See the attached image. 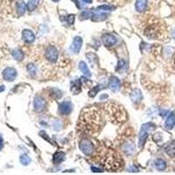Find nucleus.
I'll return each mask as SVG.
<instances>
[{"label":"nucleus","instance_id":"obj_11","mask_svg":"<svg viewBox=\"0 0 175 175\" xmlns=\"http://www.w3.org/2000/svg\"><path fill=\"white\" fill-rule=\"evenodd\" d=\"M22 39L26 43H33L35 40V35L31 30L25 29L22 32Z\"/></svg>","mask_w":175,"mask_h":175},{"label":"nucleus","instance_id":"obj_23","mask_svg":"<svg viewBox=\"0 0 175 175\" xmlns=\"http://www.w3.org/2000/svg\"><path fill=\"white\" fill-rule=\"evenodd\" d=\"M40 3V0H28L27 9L29 12H33Z\"/></svg>","mask_w":175,"mask_h":175},{"label":"nucleus","instance_id":"obj_21","mask_svg":"<svg viewBox=\"0 0 175 175\" xmlns=\"http://www.w3.org/2000/svg\"><path fill=\"white\" fill-rule=\"evenodd\" d=\"M123 150L127 155H131L135 151L134 145H133L132 142H128V143L124 144V145L123 146Z\"/></svg>","mask_w":175,"mask_h":175},{"label":"nucleus","instance_id":"obj_33","mask_svg":"<svg viewBox=\"0 0 175 175\" xmlns=\"http://www.w3.org/2000/svg\"><path fill=\"white\" fill-rule=\"evenodd\" d=\"M124 68H125V62L124 61H119L118 65H117V70L119 72H121Z\"/></svg>","mask_w":175,"mask_h":175},{"label":"nucleus","instance_id":"obj_2","mask_svg":"<svg viewBox=\"0 0 175 175\" xmlns=\"http://www.w3.org/2000/svg\"><path fill=\"white\" fill-rule=\"evenodd\" d=\"M103 164H104V166L107 170L116 171L120 167L121 161H120V159L117 155H116L115 153H110L105 158Z\"/></svg>","mask_w":175,"mask_h":175},{"label":"nucleus","instance_id":"obj_39","mask_svg":"<svg viewBox=\"0 0 175 175\" xmlns=\"http://www.w3.org/2000/svg\"><path fill=\"white\" fill-rule=\"evenodd\" d=\"M107 97H108V96H107L106 94H104V96H101V97H100V99H101V100H103V99H104V98H107Z\"/></svg>","mask_w":175,"mask_h":175},{"label":"nucleus","instance_id":"obj_17","mask_svg":"<svg viewBox=\"0 0 175 175\" xmlns=\"http://www.w3.org/2000/svg\"><path fill=\"white\" fill-rule=\"evenodd\" d=\"M27 8V5L25 4V2L23 0H19L16 4V9L19 15H24L26 12V10Z\"/></svg>","mask_w":175,"mask_h":175},{"label":"nucleus","instance_id":"obj_22","mask_svg":"<svg viewBox=\"0 0 175 175\" xmlns=\"http://www.w3.org/2000/svg\"><path fill=\"white\" fill-rule=\"evenodd\" d=\"M26 69H27L28 74L31 75V76L34 77L37 74V68L35 66V64L33 63H29L26 66Z\"/></svg>","mask_w":175,"mask_h":175},{"label":"nucleus","instance_id":"obj_19","mask_svg":"<svg viewBox=\"0 0 175 175\" xmlns=\"http://www.w3.org/2000/svg\"><path fill=\"white\" fill-rule=\"evenodd\" d=\"M12 56L14 60H16L18 61H21L24 59V53L20 49H14L12 51Z\"/></svg>","mask_w":175,"mask_h":175},{"label":"nucleus","instance_id":"obj_29","mask_svg":"<svg viewBox=\"0 0 175 175\" xmlns=\"http://www.w3.org/2000/svg\"><path fill=\"white\" fill-rule=\"evenodd\" d=\"M53 128L54 131H61V128H62V123L58 120V119H55L54 122H53Z\"/></svg>","mask_w":175,"mask_h":175},{"label":"nucleus","instance_id":"obj_31","mask_svg":"<svg viewBox=\"0 0 175 175\" xmlns=\"http://www.w3.org/2000/svg\"><path fill=\"white\" fill-rule=\"evenodd\" d=\"M100 90H101V87H100V86H96V87L93 88V89L89 92V96L90 97H95L96 95Z\"/></svg>","mask_w":175,"mask_h":175},{"label":"nucleus","instance_id":"obj_6","mask_svg":"<svg viewBox=\"0 0 175 175\" xmlns=\"http://www.w3.org/2000/svg\"><path fill=\"white\" fill-rule=\"evenodd\" d=\"M47 107V103L45 101V99L41 96H36L33 100V109L35 112L37 113H40L44 111L45 109Z\"/></svg>","mask_w":175,"mask_h":175},{"label":"nucleus","instance_id":"obj_38","mask_svg":"<svg viewBox=\"0 0 175 175\" xmlns=\"http://www.w3.org/2000/svg\"><path fill=\"white\" fill-rule=\"evenodd\" d=\"M5 89V87L4 85H1V86H0V92H3Z\"/></svg>","mask_w":175,"mask_h":175},{"label":"nucleus","instance_id":"obj_36","mask_svg":"<svg viewBox=\"0 0 175 175\" xmlns=\"http://www.w3.org/2000/svg\"><path fill=\"white\" fill-rule=\"evenodd\" d=\"M82 2H84V3H86V4H92V2H93V0H82Z\"/></svg>","mask_w":175,"mask_h":175},{"label":"nucleus","instance_id":"obj_14","mask_svg":"<svg viewBox=\"0 0 175 175\" xmlns=\"http://www.w3.org/2000/svg\"><path fill=\"white\" fill-rule=\"evenodd\" d=\"M81 88H82V82L80 79H76L71 82V88L70 90L73 92L75 95H76L78 93L81 92Z\"/></svg>","mask_w":175,"mask_h":175},{"label":"nucleus","instance_id":"obj_32","mask_svg":"<svg viewBox=\"0 0 175 175\" xmlns=\"http://www.w3.org/2000/svg\"><path fill=\"white\" fill-rule=\"evenodd\" d=\"M173 119H174V116H173V115H171V117H168V119L166 120V125L167 128H172V127H173Z\"/></svg>","mask_w":175,"mask_h":175},{"label":"nucleus","instance_id":"obj_13","mask_svg":"<svg viewBox=\"0 0 175 175\" xmlns=\"http://www.w3.org/2000/svg\"><path fill=\"white\" fill-rule=\"evenodd\" d=\"M147 5H148V1L147 0H136L135 3V9L138 12H143L146 10Z\"/></svg>","mask_w":175,"mask_h":175},{"label":"nucleus","instance_id":"obj_34","mask_svg":"<svg viewBox=\"0 0 175 175\" xmlns=\"http://www.w3.org/2000/svg\"><path fill=\"white\" fill-rule=\"evenodd\" d=\"M91 171L94 173H103V169L99 167H96V166H91Z\"/></svg>","mask_w":175,"mask_h":175},{"label":"nucleus","instance_id":"obj_28","mask_svg":"<svg viewBox=\"0 0 175 175\" xmlns=\"http://www.w3.org/2000/svg\"><path fill=\"white\" fill-rule=\"evenodd\" d=\"M154 164H155V167L157 168L158 170H164L165 167H166V163H165V161L162 160V159H157V160H155L154 162Z\"/></svg>","mask_w":175,"mask_h":175},{"label":"nucleus","instance_id":"obj_4","mask_svg":"<svg viewBox=\"0 0 175 175\" xmlns=\"http://www.w3.org/2000/svg\"><path fill=\"white\" fill-rule=\"evenodd\" d=\"M79 148L82 151V152L87 156H90L95 152V145L89 139L83 138L79 143Z\"/></svg>","mask_w":175,"mask_h":175},{"label":"nucleus","instance_id":"obj_25","mask_svg":"<svg viewBox=\"0 0 175 175\" xmlns=\"http://www.w3.org/2000/svg\"><path fill=\"white\" fill-rule=\"evenodd\" d=\"M93 13H94L93 12L89 11V10L82 12H81V14H80V18H81V20H85V19H91V18H92V16H93Z\"/></svg>","mask_w":175,"mask_h":175},{"label":"nucleus","instance_id":"obj_16","mask_svg":"<svg viewBox=\"0 0 175 175\" xmlns=\"http://www.w3.org/2000/svg\"><path fill=\"white\" fill-rule=\"evenodd\" d=\"M109 17V14L104 13V12H94L93 16L91 18V19L95 22H99V21H103L105 19H107Z\"/></svg>","mask_w":175,"mask_h":175},{"label":"nucleus","instance_id":"obj_24","mask_svg":"<svg viewBox=\"0 0 175 175\" xmlns=\"http://www.w3.org/2000/svg\"><path fill=\"white\" fill-rule=\"evenodd\" d=\"M97 11H103V12H112L114 10H116V6L110 5H99L96 7Z\"/></svg>","mask_w":175,"mask_h":175},{"label":"nucleus","instance_id":"obj_7","mask_svg":"<svg viewBox=\"0 0 175 175\" xmlns=\"http://www.w3.org/2000/svg\"><path fill=\"white\" fill-rule=\"evenodd\" d=\"M2 75L5 81L6 82H13L17 77V70L14 68H6L2 72Z\"/></svg>","mask_w":175,"mask_h":175},{"label":"nucleus","instance_id":"obj_15","mask_svg":"<svg viewBox=\"0 0 175 175\" xmlns=\"http://www.w3.org/2000/svg\"><path fill=\"white\" fill-rule=\"evenodd\" d=\"M143 98V96H142V92L138 89H136L131 93V99L132 101L134 103H138L139 102H141Z\"/></svg>","mask_w":175,"mask_h":175},{"label":"nucleus","instance_id":"obj_12","mask_svg":"<svg viewBox=\"0 0 175 175\" xmlns=\"http://www.w3.org/2000/svg\"><path fill=\"white\" fill-rule=\"evenodd\" d=\"M120 81L117 77L116 76H111L110 78V82H109V88L111 89L113 92H117L120 89Z\"/></svg>","mask_w":175,"mask_h":175},{"label":"nucleus","instance_id":"obj_9","mask_svg":"<svg viewBox=\"0 0 175 175\" xmlns=\"http://www.w3.org/2000/svg\"><path fill=\"white\" fill-rule=\"evenodd\" d=\"M103 42L104 46L110 47H113L117 43V38L115 35L110 34V33H106L103 36Z\"/></svg>","mask_w":175,"mask_h":175},{"label":"nucleus","instance_id":"obj_30","mask_svg":"<svg viewBox=\"0 0 175 175\" xmlns=\"http://www.w3.org/2000/svg\"><path fill=\"white\" fill-rule=\"evenodd\" d=\"M75 15L74 14H70V15H68L67 17H65V21H66V23L68 25V26H71V25H73L74 24V22H75Z\"/></svg>","mask_w":175,"mask_h":175},{"label":"nucleus","instance_id":"obj_37","mask_svg":"<svg viewBox=\"0 0 175 175\" xmlns=\"http://www.w3.org/2000/svg\"><path fill=\"white\" fill-rule=\"evenodd\" d=\"M3 138H2V137L0 136V149H2V147H3Z\"/></svg>","mask_w":175,"mask_h":175},{"label":"nucleus","instance_id":"obj_10","mask_svg":"<svg viewBox=\"0 0 175 175\" xmlns=\"http://www.w3.org/2000/svg\"><path fill=\"white\" fill-rule=\"evenodd\" d=\"M82 47V39L80 36H75L73 40L71 45V50L74 52V54H78Z\"/></svg>","mask_w":175,"mask_h":175},{"label":"nucleus","instance_id":"obj_26","mask_svg":"<svg viewBox=\"0 0 175 175\" xmlns=\"http://www.w3.org/2000/svg\"><path fill=\"white\" fill-rule=\"evenodd\" d=\"M50 94H51L50 96L54 98V99H60V98L61 97V95H62L61 91L60 90V89H52Z\"/></svg>","mask_w":175,"mask_h":175},{"label":"nucleus","instance_id":"obj_8","mask_svg":"<svg viewBox=\"0 0 175 175\" xmlns=\"http://www.w3.org/2000/svg\"><path fill=\"white\" fill-rule=\"evenodd\" d=\"M73 110V105L69 101H65L59 105V112L61 115H69Z\"/></svg>","mask_w":175,"mask_h":175},{"label":"nucleus","instance_id":"obj_20","mask_svg":"<svg viewBox=\"0 0 175 175\" xmlns=\"http://www.w3.org/2000/svg\"><path fill=\"white\" fill-rule=\"evenodd\" d=\"M79 68H80V70L83 73L84 75H86L87 77L91 76L90 70H89V67H88V65L86 64V62H84V61H80V63H79Z\"/></svg>","mask_w":175,"mask_h":175},{"label":"nucleus","instance_id":"obj_5","mask_svg":"<svg viewBox=\"0 0 175 175\" xmlns=\"http://www.w3.org/2000/svg\"><path fill=\"white\" fill-rule=\"evenodd\" d=\"M58 56H59V53H58V50L55 47L49 46L47 47L46 51H45V57L48 61L52 63L55 62L58 60Z\"/></svg>","mask_w":175,"mask_h":175},{"label":"nucleus","instance_id":"obj_3","mask_svg":"<svg viewBox=\"0 0 175 175\" xmlns=\"http://www.w3.org/2000/svg\"><path fill=\"white\" fill-rule=\"evenodd\" d=\"M152 128H153V125L151 123H147V124H145L142 125L139 135H138V146H139V148H142L145 145V143L147 137H148V133L152 131Z\"/></svg>","mask_w":175,"mask_h":175},{"label":"nucleus","instance_id":"obj_27","mask_svg":"<svg viewBox=\"0 0 175 175\" xmlns=\"http://www.w3.org/2000/svg\"><path fill=\"white\" fill-rule=\"evenodd\" d=\"M19 160H20V163L23 166H27L31 162V159L29 158V156L26 155V154H22L20 156Z\"/></svg>","mask_w":175,"mask_h":175},{"label":"nucleus","instance_id":"obj_40","mask_svg":"<svg viewBox=\"0 0 175 175\" xmlns=\"http://www.w3.org/2000/svg\"><path fill=\"white\" fill-rule=\"evenodd\" d=\"M52 1H54V2H58L59 0H52Z\"/></svg>","mask_w":175,"mask_h":175},{"label":"nucleus","instance_id":"obj_35","mask_svg":"<svg viewBox=\"0 0 175 175\" xmlns=\"http://www.w3.org/2000/svg\"><path fill=\"white\" fill-rule=\"evenodd\" d=\"M129 170H130V171H131V172H135V171H137V172H138V169H137V168L136 167H134V166H131V167L129 168Z\"/></svg>","mask_w":175,"mask_h":175},{"label":"nucleus","instance_id":"obj_18","mask_svg":"<svg viewBox=\"0 0 175 175\" xmlns=\"http://www.w3.org/2000/svg\"><path fill=\"white\" fill-rule=\"evenodd\" d=\"M65 159V153L62 152H55L54 157H53V162L54 164L55 165H58L60 163L63 162Z\"/></svg>","mask_w":175,"mask_h":175},{"label":"nucleus","instance_id":"obj_1","mask_svg":"<svg viewBox=\"0 0 175 175\" xmlns=\"http://www.w3.org/2000/svg\"><path fill=\"white\" fill-rule=\"evenodd\" d=\"M103 120L101 113L96 108H88L84 110L81 115L80 121H78V125H80L81 131L86 133H94L101 129Z\"/></svg>","mask_w":175,"mask_h":175}]
</instances>
